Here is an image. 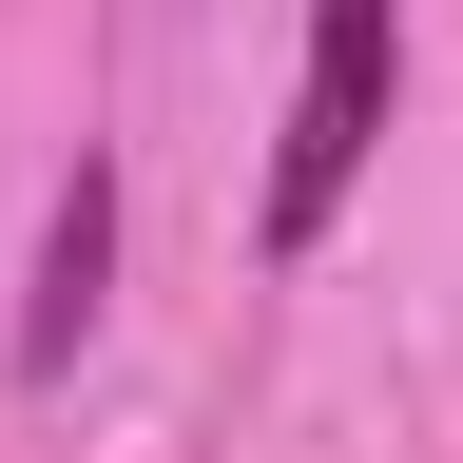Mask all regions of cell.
<instances>
[{"label":"cell","instance_id":"cell-2","mask_svg":"<svg viewBox=\"0 0 463 463\" xmlns=\"http://www.w3.org/2000/svg\"><path fill=\"white\" fill-rule=\"evenodd\" d=\"M97 289H116V174L78 155L58 174V213H39V289H20V386H58L97 347Z\"/></svg>","mask_w":463,"mask_h":463},{"label":"cell","instance_id":"cell-1","mask_svg":"<svg viewBox=\"0 0 463 463\" xmlns=\"http://www.w3.org/2000/svg\"><path fill=\"white\" fill-rule=\"evenodd\" d=\"M386 97H405V0H309V78L270 136V251H328V213L386 155Z\"/></svg>","mask_w":463,"mask_h":463}]
</instances>
